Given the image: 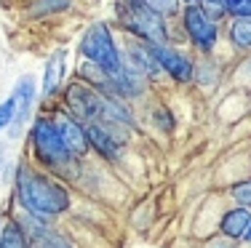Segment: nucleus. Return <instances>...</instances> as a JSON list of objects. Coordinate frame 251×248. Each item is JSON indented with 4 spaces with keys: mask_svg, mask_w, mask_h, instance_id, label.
Instances as JSON below:
<instances>
[{
    "mask_svg": "<svg viewBox=\"0 0 251 248\" xmlns=\"http://www.w3.org/2000/svg\"><path fill=\"white\" fill-rule=\"evenodd\" d=\"M230 16H243V19H251V0H241V5H238Z\"/></svg>",
    "mask_w": 251,
    "mask_h": 248,
    "instance_id": "nucleus-23",
    "label": "nucleus"
},
{
    "mask_svg": "<svg viewBox=\"0 0 251 248\" xmlns=\"http://www.w3.org/2000/svg\"><path fill=\"white\" fill-rule=\"evenodd\" d=\"M182 29H184V35H187V40L201 51V54H211V51L217 48L219 22H214L211 16L201 8V3H184Z\"/></svg>",
    "mask_w": 251,
    "mask_h": 248,
    "instance_id": "nucleus-5",
    "label": "nucleus"
},
{
    "mask_svg": "<svg viewBox=\"0 0 251 248\" xmlns=\"http://www.w3.org/2000/svg\"><path fill=\"white\" fill-rule=\"evenodd\" d=\"M11 120H14V99L8 96L0 104V131H5V128L11 126Z\"/></svg>",
    "mask_w": 251,
    "mask_h": 248,
    "instance_id": "nucleus-21",
    "label": "nucleus"
},
{
    "mask_svg": "<svg viewBox=\"0 0 251 248\" xmlns=\"http://www.w3.org/2000/svg\"><path fill=\"white\" fill-rule=\"evenodd\" d=\"M64 104H67V112L80 120L83 126L86 123H94L101 117V107H104V93L97 91L94 86H88L86 80H75L67 86L64 91Z\"/></svg>",
    "mask_w": 251,
    "mask_h": 248,
    "instance_id": "nucleus-6",
    "label": "nucleus"
},
{
    "mask_svg": "<svg viewBox=\"0 0 251 248\" xmlns=\"http://www.w3.org/2000/svg\"><path fill=\"white\" fill-rule=\"evenodd\" d=\"M0 248H27V240H25L19 222H8L0 229Z\"/></svg>",
    "mask_w": 251,
    "mask_h": 248,
    "instance_id": "nucleus-16",
    "label": "nucleus"
},
{
    "mask_svg": "<svg viewBox=\"0 0 251 248\" xmlns=\"http://www.w3.org/2000/svg\"><path fill=\"white\" fill-rule=\"evenodd\" d=\"M118 22L126 32H131L142 43H169V27L166 16L152 11L142 0H118L115 5Z\"/></svg>",
    "mask_w": 251,
    "mask_h": 248,
    "instance_id": "nucleus-2",
    "label": "nucleus"
},
{
    "mask_svg": "<svg viewBox=\"0 0 251 248\" xmlns=\"http://www.w3.org/2000/svg\"><path fill=\"white\" fill-rule=\"evenodd\" d=\"M155 123H158V128L160 131H171V128H174V117L169 115V110H155Z\"/></svg>",
    "mask_w": 251,
    "mask_h": 248,
    "instance_id": "nucleus-22",
    "label": "nucleus"
},
{
    "mask_svg": "<svg viewBox=\"0 0 251 248\" xmlns=\"http://www.w3.org/2000/svg\"><path fill=\"white\" fill-rule=\"evenodd\" d=\"M86 134H88V144H91V150H97L101 158H110V160L118 158L121 144H118V141L112 139L99 123H86Z\"/></svg>",
    "mask_w": 251,
    "mask_h": 248,
    "instance_id": "nucleus-13",
    "label": "nucleus"
},
{
    "mask_svg": "<svg viewBox=\"0 0 251 248\" xmlns=\"http://www.w3.org/2000/svg\"><path fill=\"white\" fill-rule=\"evenodd\" d=\"M64 72H67V48H56L51 54V59L46 62L43 83H40V96L49 99V96H53V93L62 91Z\"/></svg>",
    "mask_w": 251,
    "mask_h": 248,
    "instance_id": "nucleus-12",
    "label": "nucleus"
},
{
    "mask_svg": "<svg viewBox=\"0 0 251 248\" xmlns=\"http://www.w3.org/2000/svg\"><path fill=\"white\" fill-rule=\"evenodd\" d=\"M19 227H22V232H25L27 248H67L56 229L40 224V219H35L32 214H29L27 219H22Z\"/></svg>",
    "mask_w": 251,
    "mask_h": 248,
    "instance_id": "nucleus-11",
    "label": "nucleus"
},
{
    "mask_svg": "<svg viewBox=\"0 0 251 248\" xmlns=\"http://www.w3.org/2000/svg\"><path fill=\"white\" fill-rule=\"evenodd\" d=\"M249 222H251V211L243 208V205H238V208L227 211V214L222 216V224H219V229H222L225 238L241 240L243 232H246V227H249Z\"/></svg>",
    "mask_w": 251,
    "mask_h": 248,
    "instance_id": "nucleus-14",
    "label": "nucleus"
},
{
    "mask_svg": "<svg viewBox=\"0 0 251 248\" xmlns=\"http://www.w3.org/2000/svg\"><path fill=\"white\" fill-rule=\"evenodd\" d=\"M241 240H246V243H251V222H249V227H246V232H243V238Z\"/></svg>",
    "mask_w": 251,
    "mask_h": 248,
    "instance_id": "nucleus-25",
    "label": "nucleus"
},
{
    "mask_svg": "<svg viewBox=\"0 0 251 248\" xmlns=\"http://www.w3.org/2000/svg\"><path fill=\"white\" fill-rule=\"evenodd\" d=\"M198 3H201V8L206 11V14L211 16L214 22H219V19H225V16H230V11H227L225 0H198Z\"/></svg>",
    "mask_w": 251,
    "mask_h": 248,
    "instance_id": "nucleus-18",
    "label": "nucleus"
},
{
    "mask_svg": "<svg viewBox=\"0 0 251 248\" xmlns=\"http://www.w3.org/2000/svg\"><path fill=\"white\" fill-rule=\"evenodd\" d=\"M53 123H56V131H59V136H62L64 147L70 150V155H73L75 160H77V158H86L88 152H91L86 126H83L80 120H75L70 112H62V115L53 117Z\"/></svg>",
    "mask_w": 251,
    "mask_h": 248,
    "instance_id": "nucleus-9",
    "label": "nucleus"
},
{
    "mask_svg": "<svg viewBox=\"0 0 251 248\" xmlns=\"http://www.w3.org/2000/svg\"><path fill=\"white\" fill-rule=\"evenodd\" d=\"M232 200H235L238 205H243V208H249L251 205V179L232 184Z\"/></svg>",
    "mask_w": 251,
    "mask_h": 248,
    "instance_id": "nucleus-19",
    "label": "nucleus"
},
{
    "mask_svg": "<svg viewBox=\"0 0 251 248\" xmlns=\"http://www.w3.org/2000/svg\"><path fill=\"white\" fill-rule=\"evenodd\" d=\"M73 0H35L29 14L32 16H49V14H59V11H67Z\"/></svg>",
    "mask_w": 251,
    "mask_h": 248,
    "instance_id": "nucleus-17",
    "label": "nucleus"
},
{
    "mask_svg": "<svg viewBox=\"0 0 251 248\" xmlns=\"http://www.w3.org/2000/svg\"><path fill=\"white\" fill-rule=\"evenodd\" d=\"M147 45H150L158 67L163 69L171 80H176V83L195 80V64H193V59H190L187 54L176 51L174 45H169V43H147Z\"/></svg>",
    "mask_w": 251,
    "mask_h": 248,
    "instance_id": "nucleus-8",
    "label": "nucleus"
},
{
    "mask_svg": "<svg viewBox=\"0 0 251 248\" xmlns=\"http://www.w3.org/2000/svg\"><path fill=\"white\" fill-rule=\"evenodd\" d=\"M123 54V64L126 67H131L134 72H139L142 78H158L163 69L158 67V62H155L152 51L147 43H142V40H131V43H126V48L121 51Z\"/></svg>",
    "mask_w": 251,
    "mask_h": 248,
    "instance_id": "nucleus-10",
    "label": "nucleus"
},
{
    "mask_svg": "<svg viewBox=\"0 0 251 248\" xmlns=\"http://www.w3.org/2000/svg\"><path fill=\"white\" fill-rule=\"evenodd\" d=\"M14 120L8 126V136L11 139H19V134L25 131L29 115H32V104L38 99V83H35V75H22L14 86Z\"/></svg>",
    "mask_w": 251,
    "mask_h": 248,
    "instance_id": "nucleus-7",
    "label": "nucleus"
},
{
    "mask_svg": "<svg viewBox=\"0 0 251 248\" xmlns=\"http://www.w3.org/2000/svg\"><path fill=\"white\" fill-rule=\"evenodd\" d=\"M29 139H32V152L43 165H49L53 171L70 168V163L75 160L70 155V150L64 147L62 136L56 131V123L53 117H38L32 123V131H29Z\"/></svg>",
    "mask_w": 251,
    "mask_h": 248,
    "instance_id": "nucleus-4",
    "label": "nucleus"
},
{
    "mask_svg": "<svg viewBox=\"0 0 251 248\" xmlns=\"http://www.w3.org/2000/svg\"><path fill=\"white\" fill-rule=\"evenodd\" d=\"M142 3H147L152 11H158L160 16H174L179 11V0H142Z\"/></svg>",
    "mask_w": 251,
    "mask_h": 248,
    "instance_id": "nucleus-20",
    "label": "nucleus"
},
{
    "mask_svg": "<svg viewBox=\"0 0 251 248\" xmlns=\"http://www.w3.org/2000/svg\"><path fill=\"white\" fill-rule=\"evenodd\" d=\"M225 5H227V11L232 14V11H235L238 5H241V0H225Z\"/></svg>",
    "mask_w": 251,
    "mask_h": 248,
    "instance_id": "nucleus-24",
    "label": "nucleus"
},
{
    "mask_svg": "<svg viewBox=\"0 0 251 248\" xmlns=\"http://www.w3.org/2000/svg\"><path fill=\"white\" fill-rule=\"evenodd\" d=\"M77 51H80V59L97 64V67H101L110 75L123 67V54H121V48H118V43H115V35H112L110 24H104V22L91 24L80 35Z\"/></svg>",
    "mask_w": 251,
    "mask_h": 248,
    "instance_id": "nucleus-3",
    "label": "nucleus"
},
{
    "mask_svg": "<svg viewBox=\"0 0 251 248\" xmlns=\"http://www.w3.org/2000/svg\"><path fill=\"white\" fill-rule=\"evenodd\" d=\"M16 195L25 211L35 219H53L70 208V192L59 181L32 171L29 165H19L16 171Z\"/></svg>",
    "mask_w": 251,
    "mask_h": 248,
    "instance_id": "nucleus-1",
    "label": "nucleus"
},
{
    "mask_svg": "<svg viewBox=\"0 0 251 248\" xmlns=\"http://www.w3.org/2000/svg\"><path fill=\"white\" fill-rule=\"evenodd\" d=\"M184 3H198V0H184Z\"/></svg>",
    "mask_w": 251,
    "mask_h": 248,
    "instance_id": "nucleus-26",
    "label": "nucleus"
},
{
    "mask_svg": "<svg viewBox=\"0 0 251 248\" xmlns=\"http://www.w3.org/2000/svg\"><path fill=\"white\" fill-rule=\"evenodd\" d=\"M227 38H230V45L235 51H251V19H243V16H230Z\"/></svg>",
    "mask_w": 251,
    "mask_h": 248,
    "instance_id": "nucleus-15",
    "label": "nucleus"
}]
</instances>
